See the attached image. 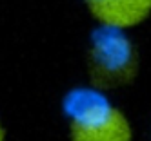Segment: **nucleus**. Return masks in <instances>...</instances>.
Segmentation results:
<instances>
[{
	"mask_svg": "<svg viewBox=\"0 0 151 141\" xmlns=\"http://www.w3.org/2000/svg\"><path fill=\"white\" fill-rule=\"evenodd\" d=\"M0 141H6V130H4L2 123H0Z\"/></svg>",
	"mask_w": 151,
	"mask_h": 141,
	"instance_id": "nucleus-4",
	"label": "nucleus"
},
{
	"mask_svg": "<svg viewBox=\"0 0 151 141\" xmlns=\"http://www.w3.org/2000/svg\"><path fill=\"white\" fill-rule=\"evenodd\" d=\"M91 16L102 26L131 29L151 16V0H84Z\"/></svg>",
	"mask_w": 151,
	"mask_h": 141,
	"instance_id": "nucleus-3",
	"label": "nucleus"
},
{
	"mask_svg": "<svg viewBox=\"0 0 151 141\" xmlns=\"http://www.w3.org/2000/svg\"><path fill=\"white\" fill-rule=\"evenodd\" d=\"M140 58L127 29L99 24L89 35L88 76L93 87L111 91L129 85L138 74Z\"/></svg>",
	"mask_w": 151,
	"mask_h": 141,
	"instance_id": "nucleus-2",
	"label": "nucleus"
},
{
	"mask_svg": "<svg viewBox=\"0 0 151 141\" xmlns=\"http://www.w3.org/2000/svg\"><path fill=\"white\" fill-rule=\"evenodd\" d=\"M68 119L69 141H133L127 116L111 103L106 91L96 87H75L62 98Z\"/></svg>",
	"mask_w": 151,
	"mask_h": 141,
	"instance_id": "nucleus-1",
	"label": "nucleus"
}]
</instances>
